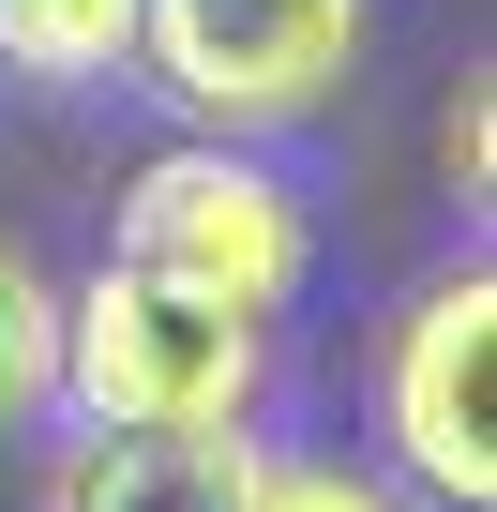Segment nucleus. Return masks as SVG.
I'll list each match as a JSON object with an SVG mask.
<instances>
[{
  "mask_svg": "<svg viewBox=\"0 0 497 512\" xmlns=\"http://www.w3.org/2000/svg\"><path fill=\"white\" fill-rule=\"evenodd\" d=\"M272 377V317H241L166 272H106L61 302V407L76 422H241Z\"/></svg>",
  "mask_w": 497,
  "mask_h": 512,
  "instance_id": "1",
  "label": "nucleus"
},
{
  "mask_svg": "<svg viewBox=\"0 0 497 512\" xmlns=\"http://www.w3.org/2000/svg\"><path fill=\"white\" fill-rule=\"evenodd\" d=\"M121 272H166V287H211L241 317H287L302 272H317V226L302 196L257 166V136H196V151H151L121 181Z\"/></svg>",
  "mask_w": 497,
  "mask_h": 512,
  "instance_id": "2",
  "label": "nucleus"
},
{
  "mask_svg": "<svg viewBox=\"0 0 497 512\" xmlns=\"http://www.w3.org/2000/svg\"><path fill=\"white\" fill-rule=\"evenodd\" d=\"M136 61L196 136H287L347 91L362 0H136Z\"/></svg>",
  "mask_w": 497,
  "mask_h": 512,
  "instance_id": "3",
  "label": "nucleus"
},
{
  "mask_svg": "<svg viewBox=\"0 0 497 512\" xmlns=\"http://www.w3.org/2000/svg\"><path fill=\"white\" fill-rule=\"evenodd\" d=\"M377 422H392V467L437 512H497V272H437L392 317Z\"/></svg>",
  "mask_w": 497,
  "mask_h": 512,
  "instance_id": "4",
  "label": "nucleus"
},
{
  "mask_svg": "<svg viewBox=\"0 0 497 512\" xmlns=\"http://www.w3.org/2000/svg\"><path fill=\"white\" fill-rule=\"evenodd\" d=\"M257 437L241 422H91L46 482V512H241L257 497Z\"/></svg>",
  "mask_w": 497,
  "mask_h": 512,
  "instance_id": "5",
  "label": "nucleus"
},
{
  "mask_svg": "<svg viewBox=\"0 0 497 512\" xmlns=\"http://www.w3.org/2000/svg\"><path fill=\"white\" fill-rule=\"evenodd\" d=\"M0 61L46 91H91L136 61V0H0Z\"/></svg>",
  "mask_w": 497,
  "mask_h": 512,
  "instance_id": "6",
  "label": "nucleus"
},
{
  "mask_svg": "<svg viewBox=\"0 0 497 512\" xmlns=\"http://www.w3.org/2000/svg\"><path fill=\"white\" fill-rule=\"evenodd\" d=\"M61 407V302H46V272L16 241H0V437L16 422H46Z\"/></svg>",
  "mask_w": 497,
  "mask_h": 512,
  "instance_id": "7",
  "label": "nucleus"
},
{
  "mask_svg": "<svg viewBox=\"0 0 497 512\" xmlns=\"http://www.w3.org/2000/svg\"><path fill=\"white\" fill-rule=\"evenodd\" d=\"M241 512H392L362 467H257V497H241Z\"/></svg>",
  "mask_w": 497,
  "mask_h": 512,
  "instance_id": "8",
  "label": "nucleus"
}]
</instances>
